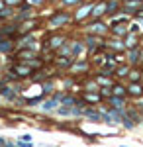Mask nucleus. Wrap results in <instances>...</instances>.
I'll return each mask as SVG.
<instances>
[{
  "label": "nucleus",
  "mask_w": 143,
  "mask_h": 147,
  "mask_svg": "<svg viewBox=\"0 0 143 147\" xmlns=\"http://www.w3.org/2000/svg\"><path fill=\"white\" fill-rule=\"evenodd\" d=\"M130 90H132V94H141V90H143V88H141V86H137V84H133V86L130 88Z\"/></svg>",
  "instance_id": "obj_1"
}]
</instances>
